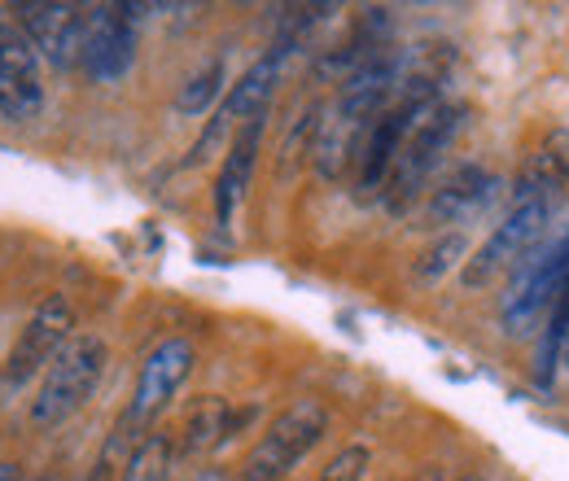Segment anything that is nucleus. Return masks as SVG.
Returning a JSON list of instances; mask_svg holds the SVG:
<instances>
[{
	"instance_id": "nucleus-18",
	"label": "nucleus",
	"mask_w": 569,
	"mask_h": 481,
	"mask_svg": "<svg viewBox=\"0 0 569 481\" xmlns=\"http://www.w3.org/2000/svg\"><path fill=\"white\" fill-rule=\"evenodd\" d=\"M368 464H372V451H368L363 442H351V447H342V451L325 464L320 481H363Z\"/></svg>"
},
{
	"instance_id": "nucleus-10",
	"label": "nucleus",
	"mask_w": 569,
	"mask_h": 481,
	"mask_svg": "<svg viewBox=\"0 0 569 481\" xmlns=\"http://www.w3.org/2000/svg\"><path fill=\"white\" fill-rule=\"evenodd\" d=\"M44 110V70L36 44L9 22L0 27V114L9 123H31Z\"/></svg>"
},
{
	"instance_id": "nucleus-17",
	"label": "nucleus",
	"mask_w": 569,
	"mask_h": 481,
	"mask_svg": "<svg viewBox=\"0 0 569 481\" xmlns=\"http://www.w3.org/2000/svg\"><path fill=\"white\" fill-rule=\"evenodd\" d=\"M566 342H569V284H566V293H561V302L552 307V315H548V338L539 345V368H535V381H539V385H552L557 359L566 354Z\"/></svg>"
},
{
	"instance_id": "nucleus-1",
	"label": "nucleus",
	"mask_w": 569,
	"mask_h": 481,
	"mask_svg": "<svg viewBox=\"0 0 569 481\" xmlns=\"http://www.w3.org/2000/svg\"><path fill=\"white\" fill-rule=\"evenodd\" d=\"M561 180L543 167V162H535L521 180H517V198H512V210L503 214L496 223V232L482 241V250L465 263V284L469 289H482V284H491L499 280L503 272H517L535 250H539V241H543V232L552 228V214L561 207Z\"/></svg>"
},
{
	"instance_id": "nucleus-20",
	"label": "nucleus",
	"mask_w": 569,
	"mask_h": 481,
	"mask_svg": "<svg viewBox=\"0 0 569 481\" xmlns=\"http://www.w3.org/2000/svg\"><path fill=\"white\" fill-rule=\"evenodd\" d=\"M460 254H465V237H447L442 245H433V250L426 254V263H421V275H426V280H433L438 272H447V268H451Z\"/></svg>"
},
{
	"instance_id": "nucleus-11",
	"label": "nucleus",
	"mask_w": 569,
	"mask_h": 481,
	"mask_svg": "<svg viewBox=\"0 0 569 481\" xmlns=\"http://www.w3.org/2000/svg\"><path fill=\"white\" fill-rule=\"evenodd\" d=\"M198 354L184 338H171L162 342L149 359L141 363V377H137V390H132V408H128V429H144L153 424V415L167 412V403L180 394V385L189 381Z\"/></svg>"
},
{
	"instance_id": "nucleus-9",
	"label": "nucleus",
	"mask_w": 569,
	"mask_h": 481,
	"mask_svg": "<svg viewBox=\"0 0 569 481\" xmlns=\"http://www.w3.org/2000/svg\"><path fill=\"white\" fill-rule=\"evenodd\" d=\"M137 62V4H97L88 13L83 62L97 83H119Z\"/></svg>"
},
{
	"instance_id": "nucleus-21",
	"label": "nucleus",
	"mask_w": 569,
	"mask_h": 481,
	"mask_svg": "<svg viewBox=\"0 0 569 481\" xmlns=\"http://www.w3.org/2000/svg\"><path fill=\"white\" fill-rule=\"evenodd\" d=\"M189 481H228V473H223V469H198Z\"/></svg>"
},
{
	"instance_id": "nucleus-12",
	"label": "nucleus",
	"mask_w": 569,
	"mask_h": 481,
	"mask_svg": "<svg viewBox=\"0 0 569 481\" xmlns=\"http://www.w3.org/2000/svg\"><path fill=\"white\" fill-rule=\"evenodd\" d=\"M259 140H263V119L246 123L223 153V167H219V180H214V219L219 223H232V214H237L246 189H250V176H254V162H259Z\"/></svg>"
},
{
	"instance_id": "nucleus-25",
	"label": "nucleus",
	"mask_w": 569,
	"mask_h": 481,
	"mask_svg": "<svg viewBox=\"0 0 569 481\" xmlns=\"http://www.w3.org/2000/svg\"><path fill=\"white\" fill-rule=\"evenodd\" d=\"M31 481H49V478H31Z\"/></svg>"
},
{
	"instance_id": "nucleus-4",
	"label": "nucleus",
	"mask_w": 569,
	"mask_h": 481,
	"mask_svg": "<svg viewBox=\"0 0 569 481\" xmlns=\"http://www.w3.org/2000/svg\"><path fill=\"white\" fill-rule=\"evenodd\" d=\"M569 284V232L561 241H552L548 250H535L517 272L508 275V289L499 298V320L512 338L535 333L552 307L561 302Z\"/></svg>"
},
{
	"instance_id": "nucleus-15",
	"label": "nucleus",
	"mask_w": 569,
	"mask_h": 481,
	"mask_svg": "<svg viewBox=\"0 0 569 481\" xmlns=\"http://www.w3.org/2000/svg\"><path fill=\"white\" fill-rule=\"evenodd\" d=\"M176 464V447L167 433H149L132 447V455L123 460V478L119 481H167Z\"/></svg>"
},
{
	"instance_id": "nucleus-8",
	"label": "nucleus",
	"mask_w": 569,
	"mask_h": 481,
	"mask_svg": "<svg viewBox=\"0 0 569 481\" xmlns=\"http://www.w3.org/2000/svg\"><path fill=\"white\" fill-rule=\"evenodd\" d=\"M88 13L92 9L71 4V0H22V4H13L18 31L36 44L40 62H49L58 70H71L74 62H83Z\"/></svg>"
},
{
	"instance_id": "nucleus-5",
	"label": "nucleus",
	"mask_w": 569,
	"mask_h": 481,
	"mask_svg": "<svg viewBox=\"0 0 569 481\" xmlns=\"http://www.w3.org/2000/svg\"><path fill=\"white\" fill-rule=\"evenodd\" d=\"M329 433V408L320 399H298L289 403L254 442V451L241 464V481H281L289 478L311 451L316 442Z\"/></svg>"
},
{
	"instance_id": "nucleus-7",
	"label": "nucleus",
	"mask_w": 569,
	"mask_h": 481,
	"mask_svg": "<svg viewBox=\"0 0 569 481\" xmlns=\"http://www.w3.org/2000/svg\"><path fill=\"white\" fill-rule=\"evenodd\" d=\"M71 338H74L71 302H67L62 293L44 298V302L36 307V315L27 320V329L18 333L13 350H9V359H4V368H0V385H4V390H22V385H31L36 377H44V372L53 368V359L71 345Z\"/></svg>"
},
{
	"instance_id": "nucleus-3",
	"label": "nucleus",
	"mask_w": 569,
	"mask_h": 481,
	"mask_svg": "<svg viewBox=\"0 0 569 481\" xmlns=\"http://www.w3.org/2000/svg\"><path fill=\"white\" fill-rule=\"evenodd\" d=\"M106 363H110V345L101 342L97 333H74L71 345L53 359V368L40 377V394L31 403V424L40 429H58L67 424L71 415H79L92 394L101 390V377H106Z\"/></svg>"
},
{
	"instance_id": "nucleus-22",
	"label": "nucleus",
	"mask_w": 569,
	"mask_h": 481,
	"mask_svg": "<svg viewBox=\"0 0 569 481\" xmlns=\"http://www.w3.org/2000/svg\"><path fill=\"white\" fill-rule=\"evenodd\" d=\"M0 481H22V473H18V464H0Z\"/></svg>"
},
{
	"instance_id": "nucleus-16",
	"label": "nucleus",
	"mask_w": 569,
	"mask_h": 481,
	"mask_svg": "<svg viewBox=\"0 0 569 481\" xmlns=\"http://www.w3.org/2000/svg\"><path fill=\"white\" fill-rule=\"evenodd\" d=\"M223 79H228V67L214 58L207 67L198 70L184 88H180V97H176V110L180 114H189V119H198V114H207L214 101H219V92H223Z\"/></svg>"
},
{
	"instance_id": "nucleus-24",
	"label": "nucleus",
	"mask_w": 569,
	"mask_h": 481,
	"mask_svg": "<svg viewBox=\"0 0 569 481\" xmlns=\"http://www.w3.org/2000/svg\"><path fill=\"white\" fill-rule=\"evenodd\" d=\"M456 481H491L487 473H465V478H456Z\"/></svg>"
},
{
	"instance_id": "nucleus-23",
	"label": "nucleus",
	"mask_w": 569,
	"mask_h": 481,
	"mask_svg": "<svg viewBox=\"0 0 569 481\" xmlns=\"http://www.w3.org/2000/svg\"><path fill=\"white\" fill-rule=\"evenodd\" d=\"M408 481H442V473L438 469H421V473H412Z\"/></svg>"
},
{
	"instance_id": "nucleus-14",
	"label": "nucleus",
	"mask_w": 569,
	"mask_h": 481,
	"mask_svg": "<svg viewBox=\"0 0 569 481\" xmlns=\"http://www.w3.org/2000/svg\"><path fill=\"white\" fill-rule=\"evenodd\" d=\"M246 420V412H232V403L228 399H198L189 415H184V429H180V455L184 460H198V455H207L214 447H223L232 433H237V424Z\"/></svg>"
},
{
	"instance_id": "nucleus-19",
	"label": "nucleus",
	"mask_w": 569,
	"mask_h": 481,
	"mask_svg": "<svg viewBox=\"0 0 569 481\" xmlns=\"http://www.w3.org/2000/svg\"><path fill=\"white\" fill-rule=\"evenodd\" d=\"M539 162L561 180V184H569V132L566 128H557V132H548V140H543V153H539Z\"/></svg>"
},
{
	"instance_id": "nucleus-13",
	"label": "nucleus",
	"mask_w": 569,
	"mask_h": 481,
	"mask_svg": "<svg viewBox=\"0 0 569 481\" xmlns=\"http://www.w3.org/2000/svg\"><path fill=\"white\" fill-rule=\"evenodd\" d=\"M499 193V180L482 167H456L429 198V219L433 223H460L473 210H482Z\"/></svg>"
},
{
	"instance_id": "nucleus-2",
	"label": "nucleus",
	"mask_w": 569,
	"mask_h": 481,
	"mask_svg": "<svg viewBox=\"0 0 569 481\" xmlns=\"http://www.w3.org/2000/svg\"><path fill=\"white\" fill-rule=\"evenodd\" d=\"M460 132V106L442 101V97H429L412 110V123H408V137L399 144V158H395V171H390V184L381 193V202L390 214H403L421 193H426L433 167L442 162L447 144Z\"/></svg>"
},
{
	"instance_id": "nucleus-6",
	"label": "nucleus",
	"mask_w": 569,
	"mask_h": 481,
	"mask_svg": "<svg viewBox=\"0 0 569 481\" xmlns=\"http://www.w3.org/2000/svg\"><path fill=\"white\" fill-rule=\"evenodd\" d=\"M289 53H293V49L277 40V44H272L254 67L246 70V74L223 92V101H219L214 119L207 123L202 140L193 144V158H189V162H207L214 144H223L228 128H237V123L246 128V123H254V119H268V106H272V97H277V83H281L284 58H289Z\"/></svg>"
},
{
	"instance_id": "nucleus-26",
	"label": "nucleus",
	"mask_w": 569,
	"mask_h": 481,
	"mask_svg": "<svg viewBox=\"0 0 569 481\" xmlns=\"http://www.w3.org/2000/svg\"><path fill=\"white\" fill-rule=\"evenodd\" d=\"M566 359H569V342H566Z\"/></svg>"
}]
</instances>
